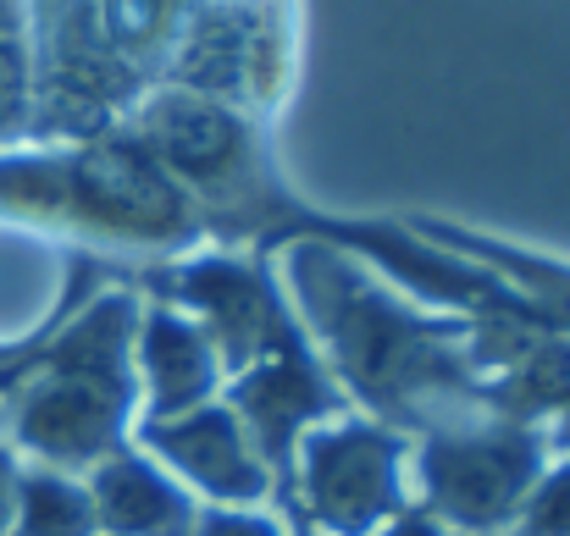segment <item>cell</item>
Instances as JSON below:
<instances>
[{
	"instance_id": "cell-12",
	"label": "cell",
	"mask_w": 570,
	"mask_h": 536,
	"mask_svg": "<svg viewBox=\"0 0 570 536\" xmlns=\"http://www.w3.org/2000/svg\"><path fill=\"white\" fill-rule=\"evenodd\" d=\"M6 536H100L83 476L56 470V465H28V459H22Z\"/></svg>"
},
{
	"instance_id": "cell-17",
	"label": "cell",
	"mask_w": 570,
	"mask_h": 536,
	"mask_svg": "<svg viewBox=\"0 0 570 536\" xmlns=\"http://www.w3.org/2000/svg\"><path fill=\"white\" fill-rule=\"evenodd\" d=\"M17 470H22V459H17V448L0 437V536L11 526V493H17Z\"/></svg>"
},
{
	"instance_id": "cell-4",
	"label": "cell",
	"mask_w": 570,
	"mask_h": 536,
	"mask_svg": "<svg viewBox=\"0 0 570 536\" xmlns=\"http://www.w3.org/2000/svg\"><path fill=\"white\" fill-rule=\"evenodd\" d=\"M122 128L189 193V205L205 221V238L255 232L277 210V182L266 167L261 122L244 106L194 95L178 83H156L122 117Z\"/></svg>"
},
{
	"instance_id": "cell-2",
	"label": "cell",
	"mask_w": 570,
	"mask_h": 536,
	"mask_svg": "<svg viewBox=\"0 0 570 536\" xmlns=\"http://www.w3.org/2000/svg\"><path fill=\"white\" fill-rule=\"evenodd\" d=\"M0 221L139 255H189L205 244L189 193L145 156L128 128L78 145L0 150Z\"/></svg>"
},
{
	"instance_id": "cell-14",
	"label": "cell",
	"mask_w": 570,
	"mask_h": 536,
	"mask_svg": "<svg viewBox=\"0 0 570 536\" xmlns=\"http://www.w3.org/2000/svg\"><path fill=\"white\" fill-rule=\"evenodd\" d=\"M504 536H570V454H549L515 526Z\"/></svg>"
},
{
	"instance_id": "cell-7",
	"label": "cell",
	"mask_w": 570,
	"mask_h": 536,
	"mask_svg": "<svg viewBox=\"0 0 570 536\" xmlns=\"http://www.w3.org/2000/svg\"><path fill=\"white\" fill-rule=\"evenodd\" d=\"M156 299L178 305L210 338L227 376L305 332L283 299L277 271L255 255H238V249H189L184 260L161 266Z\"/></svg>"
},
{
	"instance_id": "cell-10",
	"label": "cell",
	"mask_w": 570,
	"mask_h": 536,
	"mask_svg": "<svg viewBox=\"0 0 570 536\" xmlns=\"http://www.w3.org/2000/svg\"><path fill=\"white\" fill-rule=\"evenodd\" d=\"M134 376H139V420H167L222 398L227 370L210 349V338L189 316L156 294L139 299V327H134Z\"/></svg>"
},
{
	"instance_id": "cell-11",
	"label": "cell",
	"mask_w": 570,
	"mask_h": 536,
	"mask_svg": "<svg viewBox=\"0 0 570 536\" xmlns=\"http://www.w3.org/2000/svg\"><path fill=\"white\" fill-rule=\"evenodd\" d=\"M83 487H89L100 536H194L205 509L139 443H122L95 470H83Z\"/></svg>"
},
{
	"instance_id": "cell-18",
	"label": "cell",
	"mask_w": 570,
	"mask_h": 536,
	"mask_svg": "<svg viewBox=\"0 0 570 536\" xmlns=\"http://www.w3.org/2000/svg\"><path fill=\"white\" fill-rule=\"evenodd\" d=\"M543 437H549V454H570V404L543 426Z\"/></svg>"
},
{
	"instance_id": "cell-16",
	"label": "cell",
	"mask_w": 570,
	"mask_h": 536,
	"mask_svg": "<svg viewBox=\"0 0 570 536\" xmlns=\"http://www.w3.org/2000/svg\"><path fill=\"white\" fill-rule=\"evenodd\" d=\"M372 536H454V532H449L438 515H426L421 504H410V509H399V515H393L387 526H377Z\"/></svg>"
},
{
	"instance_id": "cell-9",
	"label": "cell",
	"mask_w": 570,
	"mask_h": 536,
	"mask_svg": "<svg viewBox=\"0 0 570 536\" xmlns=\"http://www.w3.org/2000/svg\"><path fill=\"white\" fill-rule=\"evenodd\" d=\"M134 443L161 470H173L205 509L277 504V482H272L266 459L255 454L249 431L238 426V415L222 398L184 409V415H167V420H139Z\"/></svg>"
},
{
	"instance_id": "cell-6",
	"label": "cell",
	"mask_w": 570,
	"mask_h": 536,
	"mask_svg": "<svg viewBox=\"0 0 570 536\" xmlns=\"http://www.w3.org/2000/svg\"><path fill=\"white\" fill-rule=\"evenodd\" d=\"M410 509V437L366 409L311 426L283 482V515L316 536H372Z\"/></svg>"
},
{
	"instance_id": "cell-19",
	"label": "cell",
	"mask_w": 570,
	"mask_h": 536,
	"mask_svg": "<svg viewBox=\"0 0 570 536\" xmlns=\"http://www.w3.org/2000/svg\"><path fill=\"white\" fill-rule=\"evenodd\" d=\"M288 536H316V532H305V526H294V532H288Z\"/></svg>"
},
{
	"instance_id": "cell-8",
	"label": "cell",
	"mask_w": 570,
	"mask_h": 536,
	"mask_svg": "<svg viewBox=\"0 0 570 536\" xmlns=\"http://www.w3.org/2000/svg\"><path fill=\"white\" fill-rule=\"evenodd\" d=\"M222 404L238 415V426L249 431L255 454L266 459L272 482H277V498H283V482H288V465H294V448L311 426L333 420L338 409H350L344 387L333 381L327 359L316 355V344L299 332L288 338L283 349L261 355L255 365L233 370L227 387H222Z\"/></svg>"
},
{
	"instance_id": "cell-1",
	"label": "cell",
	"mask_w": 570,
	"mask_h": 536,
	"mask_svg": "<svg viewBox=\"0 0 570 536\" xmlns=\"http://www.w3.org/2000/svg\"><path fill=\"white\" fill-rule=\"evenodd\" d=\"M272 271L350 409L377 415L404 437L488 415L471 359V316L426 310L327 232L294 238Z\"/></svg>"
},
{
	"instance_id": "cell-15",
	"label": "cell",
	"mask_w": 570,
	"mask_h": 536,
	"mask_svg": "<svg viewBox=\"0 0 570 536\" xmlns=\"http://www.w3.org/2000/svg\"><path fill=\"white\" fill-rule=\"evenodd\" d=\"M288 515L272 504H249V509H199L194 536H288Z\"/></svg>"
},
{
	"instance_id": "cell-5",
	"label": "cell",
	"mask_w": 570,
	"mask_h": 536,
	"mask_svg": "<svg viewBox=\"0 0 570 536\" xmlns=\"http://www.w3.org/2000/svg\"><path fill=\"white\" fill-rule=\"evenodd\" d=\"M549 465L543 426L471 415L410 437V504L454 536H504Z\"/></svg>"
},
{
	"instance_id": "cell-3",
	"label": "cell",
	"mask_w": 570,
	"mask_h": 536,
	"mask_svg": "<svg viewBox=\"0 0 570 536\" xmlns=\"http://www.w3.org/2000/svg\"><path fill=\"white\" fill-rule=\"evenodd\" d=\"M134 288L95 294L17 381L0 437L28 465L56 470H95L106 454L134 443L139 426V376H134V327H139Z\"/></svg>"
},
{
	"instance_id": "cell-13",
	"label": "cell",
	"mask_w": 570,
	"mask_h": 536,
	"mask_svg": "<svg viewBox=\"0 0 570 536\" xmlns=\"http://www.w3.org/2000/svg\"><path fill=\"white\" fill-rule=\"evenodd\" d=\"M33 133V33L28 6L0 0V150L28 145Z\"/></svg>"
}]
</instances>
